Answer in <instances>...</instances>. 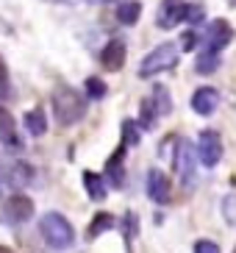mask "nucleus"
Instances as JSON below:
<instances>
[{
	"mask_svg": "<svg viewBox=\"0 0 236 253\" xmlns=\"http://www.w3.org/2000/svg\"><path fill=\"white\" fill-rule=\"evenodd\" d=\"M148 198L153 203H158V206H164L170 201V178L161 170H156V167L148 172Z\"/></svg>",
	"mask_w": 236,
	"mask_h": 253,
	"instance_id": "9d476101",
	"label": "nucleus"
},
{
	"mask_svg": "<svg viewBox=\"0 0 236 253\" xmlns=\"http://www.w3.org/2000/svg\"><path fill=\"white\" fill-rule=\"evenodd\" d=\"M203 39H206V50L220 53L222 47L234 39V28H231V23H225V20H214V23L208 25V31H206Z\"/></svg>",
	"mask_w": 236,
	"mask_h": 253,
	"instance_id": "0eeeda50",
	"label": "nucleus"
},
{
	"mask_svg": "<svg viewBox=\"0 0 236 253\" xmlns=\"http://www.w3.org/2000/svg\"><path fill=\"white\" fill-rule=\"evenodd\" d=\"M6 217L11 223H28L31 217H34V201H31L28 195L14 192L6 201Z\"/></svg>",
	"mask_w": 236,
	"mask_h": 253,
	"instance_id": "6e6552de",
	"label": "nucleus"
},
{
	"mask_svg": "<svg viewBox=\"0 0 236 253\" xmlns=\"http://www.w3.org/2000/svg\"><path fill=\"white\" fill-rule=\"evenodd\" d=\"M234 253H236V251H234Z\"/></svg>",
	"mask_w": 236,
	"mask_h": 253,
	"instance_id": "7c9ffc66",
	"label": "nucleus"
},
{
	"mask_svg": "<svg viewBox=\"0 0 236 253\" xmlns=\"http://www.w3.org/2000/svg\"><path fill=\"white\" fill-rule=\"evenodd\" d=\"M83 186H86V192H89L92 201H103V198H106V178H103V175L86 170V172H83Z\"/></svg>",
	"mask_w": 236,
	"mask_h": 253,
	"instance_id": "ddd939ff",
	"label": "nucleus"
},
{
	"mask_svg": "<svg viewBox=\"0 0 236 253\" xmlns=\"http://www.w3.org/2000/svg\"><path fill=\"white\" fill-rule=\"evenodd\" d=\"M203 14H206V11H203L200 6H189V11H186V23H189V25H197L200 20H203Z\"/></svg>",
	"mask_w": 236,
	"mask_h": 253,
	"instance_id": "a878e982",
	"label": "nucleus"
},
{
	"mask_svg": "<svg viewBox=\"0 0 236 253\" xmlns=\"http://www.w3.org/2000/svg\"><path fill=\"white\" fill-rule=\"evenodd\" d=\"M47 3H64V6H75L78 0H47Z\"/></svg>",
	"mask_w": 236,
	"mask_h": 253,
	"instance_id": "bb28decb",
	"label": "nucleus"
},
{
	"mask_svg": "<svg viewBox=\"0 0 236 253\" xmlns=\"http://www.w3.org/2000/svg\"><path fill=\"white\" fill-rule=\"evenodd\" d=\"M125 42L122 39H111L109 45L103 47V53H100V64H103V70H109V73H117V70H122V64H125Z\"/></svg>",
	"mask_w": 236,
	"mask_h": 253,
	"instance_id": "1a4fd4ad",
	"label": "nucleus"
},
{
	"mask_svg": "<svg viewBox=\"0 0 236 253\" xmlns=\"http://www.w3.org/2000/svg\"><path fill=\"white\" fill-rule=\"evenodd\" d=\"M150 103H153V109H156V114H158V117H164V114L172 112L170 92L164 89V86H156V89H153V95H150Z\"/></svg>",
	"mask_w": 236,
	"mask_h": 253,
	"instance_id": "dca6fc26",
	"label": "nucleus"
},
{
	"mask_svg": "<svg viewBox=\"0 0 236 253\" xmlns=\"http://www.w3.org/2000/svg\"><path fill=\"white\" fill-rule=\"evenodd\" d=\"M122 136H125V139H122L125 148L139 145V131H136V123H133V120H125V123H122Z\"/></svg>",
	"mask_w": 236,
	"mask_h": 253,
	"instance_id": "aec40b11",
	"label": "nucleus"
},
{
	"mask_svg": "<svg viewBox=\"0 0 236 253\" xmlns=\"http://www.w3.org/2000/svg\"><path fill=\"white\" fill-rule=\"evenodd\" d=\"M156 117H158V114H156L153 103H150V100H145V103H142V117H139V126H142V128H153Z\"/></svg>",
	"mask_w": 236,
	"mask_h": 253,
	"instance_id": "412c9836",
	"label": "nucleus"
},
{
	"mask_svg": "<svg viewBox=\"0 0 236 253\" xmlns=\"http://www.w3.org/2000/svg\"><path fill=\"white\" fill-rule=\"evenodd\" d=\"M83 89H86V95L92 97V100H100V97H106V92H109V86H106L97 75H89L86 84H83Z\"/></svg>",
	"mask_w": 236,
	"mask_h": 253,
	"instance_id": "6ab92c4d",
	"label": "nucleus"
},
{
	"mask_svg": "<svg viewBox=\"0 0 236 253\" xmlns=\"http://www.w3.org/2000/svg\"><path fill=\"white\" fill-rule=\"evenodd\" d=\"M142 17V3L139 0H125L117 6V20L122 25H136V20Z\"/></svg>",
	"mask_w": 236,
	"mask_h": 253,
	"instance_id": "4468645a",
	"label": "nucleus"
},
{
	"mask_svg": "<svg viewBox=\"0 0 236 253\" xmlns=\"http://www.w3.org/2000/svg\"><path fill=\"white\" fill-rule=\"evenodd\" d=\"M217 106H220V92L211 89V86H200V89L192 95V109L197 114H203V117L211 114Z\"/></svg>",
	"mask_w": 236,
	"mask_h": 253,
	"instance_id": "9b49d317",
	"label": "nucleus"
},
{
	"mask_svg": "<svg viewBox=\"0 0 236 253\" xmlns=\"http://www.w3.org/2000/svg\"><path fill=\"white\" fill-rule=\"evenodd\" d=\"M114 228V217L109 214V211H100V214H95V220H92V225H89L86 231V237L89 239H95L97 234H103V231Z\"/></svg>",
	"mask_w": 236,
	"mask_h": 253,
	"instance_id": "a211bd4d",
	"label": "nucleus"
},
{
	"mask_svg": "<svg viewBox=\"0 0 236 253\" xmlns=\"http://www.w3.org/2000/svg\"><path fill=\"white\" fill-rule=\"evenodd\" d=\"M0 142L6 145V148H20L22 142L17 136V126H14V117L0 106Z\"/></svg>",
	"mask_w": 236,
	"mask_h": 253,
	"instance_id": "f8f14e48",
	"label": "nucleus"
},
{
	"mask_svg": "<svg viewBox=\"0 0 236 253\" xmlns=\"http://www.w3.org/2000/svg\"><path fill=\"white\" fill-rule=\"evenodd\" d=\"M0 253H14L11 248H6V245H0Z\"/></svg>",
	"mask_w": 236,
	"mask_h": 253,
	"instance_id": "cd10ccee",
	"label": "nucleus"
},
{
	"mask_svg": "<svg viewBox=\"0 0 236 253\" xmlns=\"http://www.w3.org/2000/svg\"><path fill=\"white\" fill-rule=\"evenodd\" d=\"M197 156L203 167H217V162L222 159V139L217 131H203L197 139Z\"/></svg>",
	"mask_w": 236,
	"mask_h": 253,
	"instance_id": "423d86ee",
	"label": "nucleus"
},
{
	"mask_svg": "<svg viewBox=\"0 0 236 253\" xmlns=\"http://www.w3.org/2000/svg\"><path fill=\"white\" fill-rule=\"evenodd\" d=\"M231 3H234V6H236V0H231Z\"/></svg>",
	"mask_w": 236,
	"mask_h": 253,
	"instance_id": "c756f323",
	"label": "nucleus"
},
{
	"mask_svg": "<svg viewBox=\"0 0 236 253\" xmlns=\"http://www.w3.org/2000/svg\"><path fill=\"white\" fill-rule=\"evenodd\" d=\"M195 253H220V248H217L211 239H197V242H195Z\"/></svg>",
	"mask_w": 236,
	"mask_h": 253,
	"instance_id": "b1692460",
	"label": "nucleus"
},
{
	"mask_svg": "<svg viewBox=\"0 0 236 253\" xmlns=\"http://www.w3.org/2000/svg\"><path fill=\"white\" fill-rule=\"evenodd\" d=\"M200 164V156L195 153L192 142L181 139L178 142V153H175V167H178V175L184 181V186H195V170Z\"/></svg>",
	"mask_w": 236,
	"mask_h": 253,
	"instance_id": "20e7f679",
	"label": "nucleus"
},
{
	"mask_svg": "<svg viewBox=\"0 0 236 253\" xmlns=\"http://www.w3.org/2000/svg\"><path fill=\"white\" fill-rule=\"evenodd\" d=\"M197 73L200 75H211V73H217L220 70V53H211V50H203L197 56Z\"/></svg>",
	"mask_w": 236,
	"mask_h": 253,
	"instance_id": "f3484780",
	"label": "nucleus"
},
{
	"mask_svg": "<svg viewBox=\"0 0 236 253\" xmlns=\"http://www.w3.org/2000/svg\"><path fill=\"white\" fill-rule=\"evenodd\" d=\"M89 3H109V0H89Z\"/></svg>",
	"mask_w": 236,
	"mask_h": 253,
	"instance_id": "c85d7f7f",
	"label": "nucleus"
},
{
	"mask_svg": "<svg viewBox=\"0 0 236 253\" xmlns=\"http://www.w3.org/2000/svg\"><path fill=\"white\" fill-rule=\"evenodd\" d=\"M39 231H42L44 242L53 248V251H67V248H73L75 242V231L70 225L64 214L59 211H47V214L39 220Z\"/></svg>",
	"mask_w": 236,
	"mask_h": 253,
	"instance_id": "f03ea898",
	"label": "nucleus"
},
{
	"mask_svg": "<svg viewBox=\"0 0 236 253\" xmlns=\"http://www.w3.org/2000/svg\"><path fill=\"white\" fill-rule=\"evenodd\" d=\"M11 95V84H8V67L6 61L0 59V100H6Z\"/></svg>",
	"mask_w": 236,
	"mask_h": 253,
	"instance_id": "5701e85b",
	"label": "nucleus"
},
{
	"mask_svg": "<svg viewBox=\"0 0 236 253\" xmlns=\"http://www.w3.org/2000/svg\"><path fill=\"white\" fill-rule=\"evenodd\" d=\"M25 128H28L31 136H42L47 131V117H44L42 109H31L25 112Z\"/></svg>",
	"mask_w": 236,
	"mask_h": 253,
	"instance_id": "2eb2a0df",
	"label": "nucleus"
},
{
	"mask_svg": "<svg viewBox=\"0 0 236 253\" xmlns=\"http://www.w3.org/2000/svg\"><path fill=\"white\" fill-rule=\"evenodd\" d=\"M186 11H189V3L186 0H161V6L156 11V25L164 31H170L181 20H186Z\"/></svg>",
	"mask_w": 236,
	"mask_h": 253,
	"instance_id": "39448f33",
	"label": "nucleus"
},
{
	"mask_svg": "<svg viewBox=\"0 0 236 253\" xmlns=\"http://www.w3.org/2000/svg\"><path fill=\"white\" fill-rule=\"evenodd\" d=\"M50 103H53V114H56V120H59L61 126H75L86 114V100L81 97V92L67 86V84H59L53 89Z\"/></svg>",
	"mask_w": 236,
	"mask_h": 253,
	"instance_id": "f257e3e1",
	"label": "nucleus"
},
{
	"mask_svg": "<svg viewBox=\"0 0 236 253\" xmlns=\"http://www.w3.org/2000/svg\"><path fill=\"white\" fill-rule=\"evenodd\" d=\"M195 45H197V34L186 31L184 37H181V50H195Z\"/></svg>",
	"mask_w": 236,
	"mask_h": 253,
	"instance_id": "393cba45",
	"label": "nucleus"
},
{
	"mask_svg": "<svg viewBox=\"0 0 236 253\" xmlns=\"http://www.w3.org/2000/svg\"><path fill=\"white\" fill-rule=\"evenodd\" d=\"M178 59H181V53H178V45H172V42H164V45L153 47V50L142 59L139 64V75L142 78H153V75L158 73H167V70H172L178 64Z\"/></svg>",
	"mask_w": 236,
	"mask_h": 253,
	"instance_id": "7ed1b4c3",
	"label": "nucleus"
},
{
	"mask_svg": "<svg viewBox=\"0 0 236 253\" xmlns=\"http://www.w3.org/2000/svg\"><path fill=\"white\" fill-rule=\"evenodd\" d=\"M222 217L236 228V195H228V198L222 201Z\"/></svg>",
	"mask_w": 236,
	"mask_h": 253,
	"instance_id": "4be33fe9",
	"label": "nucleus"
}]
</instances>
